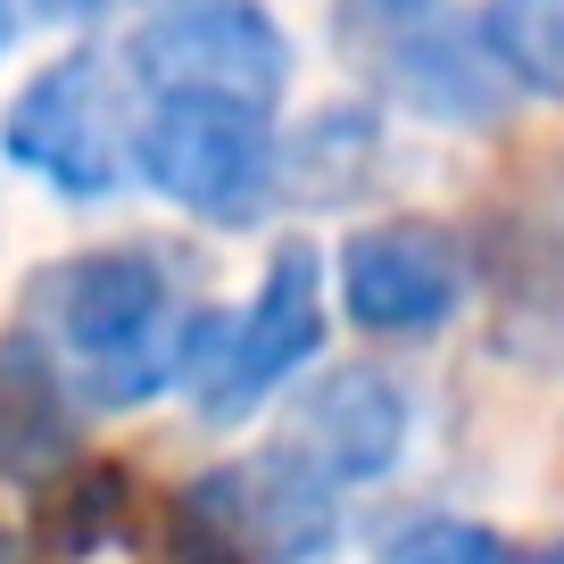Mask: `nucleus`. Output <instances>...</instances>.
<instances>
[{"mask_svg": "<svg viewBox=\"0 0 564 564\" xmlns=\"http://www.w3.org/2000/svg\"><path fill=\"white\" fill-rule=\"evenodd\" d=\"M0 547H9V540H0ZM0 564H9V556H0Z\"/></svg>", "mask_w": 564, "mask_h": 564, "instance_id": "nucleus-19", "label": "nucleus"}, {"mask_svg": "<svg viewBox=\"0 0 564 564\" xmlns=\"http://www.w3.org/2000/svg\"><path fill=\"white\" fill-rule=\"evenodd\" d=\"M481 291V249L448 216L390 208L340 232L333 249V307L382 349L406 340H441Z\"/></svg>", "mask_w": 564, "mask_h": 564, "instance_id": "nucleus-5", "label": "nucleus"}, {"mask_svg": "<svg viewBox=\"0 0 564 564\" xmlns=\"http://www.w3.org/2000/svg\"><path fill=\"white\" fill-rule=\"evenodd\" d=\"M133 183L208 232H258L282 208L274 108L216 100V91H141Z\"/></svg>", "mask_w": 564, "mask_h": 564, "instance_id": "nucleus-3", "label": "nucleus"}, {"mask_svg": "<svg viewBox=\"0 0 564 564\" xmlns=\"http://www.w3.org/2000/svg\"><path fill=\"white\" fill-rule=\"evenodd\" d=\"M18 25H25V0H0V58L18 51Z\"/></svg>", "mask_w": 564, "mask_h": 564, "instance_id": "nucleus-18", "label": "nucleus"}, {"mask_svg": "<svg viewBox=\"0 0 564 564\" xmlns=\"http://www.w3.org/2000/svg\"><path fill=\"white\" fill-rule=\"evenodd\" d=\"M507 564H564V531L556 540H531V547H507Z\"/></svg>", "mask_w": 564, "mask_h": 564, "instance_id": "nucleus-17", "label": "nucleus"}, {"mask_svg": "<svg viewBox=\"0 0 564 564\" xmlns=\"http://www.w3.org/2000/svg\"><path fill=\"white\" fill-rule=\"evenodd\" d=\"M117 58L133 91H216L274 117L300 84V42L265 0H150Z\"/></svg>", "mask_w": 564, "mask_h": 564, "instance_id": "nucleus-7", "label": "nucleus"}, {"mask_svg": "<svg viewBox=\"0 0 564 564\" xmlns=\"http://www.w3.org/2000/svg\"><path fill=\"white\" fill-rule=\"evenodd\" d=\"M324 340H333V249L316 232H282L258 265V291L241 307H208L175 399L208 432H232L291 399L324 366Z\"/></svg>", "mask_w": 564, "mask_h": 564, "instance_id": "nucleus-2", "label": "nucleus"}, {"mask_svg": "<svg viewBox=\"0 0 564 564\" xmlns=\"http://www.w3.org/2000/svg\"><path fill=\"white\" fill-rule=\"evenodd\" d=\"M75 390L25 324L0 333V481H51L75 457Z\"/></svg>", "mask_w": 564, "mask_h": 564, "instance_id": "nucleus-10", "label": "nucleus"}, {"mask_svg": "<svg viewBox=\"0 0 564 564\" xmlns=\"http://www.w3.org/2000/svg\"><path fill=\"white\" fill-rule=\"evenodd\" d=\"M457 0H333V42L349 58H382L390 42H406V34H423L432 18H448Z\"/></svg>", "mask_w": 564, "mask_h": 564, "instance_id": "nucleus-15", "label": "nucleus"}, {"mask_svg": "<svg viewBox=\"0 0 564 564\" xmlns=\"http://www.w3.org/2000/svg\"><path fill=\"white\" fill-rule=\"evenodd\" d=\"M474 18L514 100H564V0H481Z\"/></svg>", "mask_w": 564, "mask_h": 564, "instance_id": "nucleus-13", "label": "nucleus"}, {"mask_svg": "<svg viewBox=\"0 0 564 564\" xmlns=\"http://www.w3.org/2000/svg\"><path fill=\"white\" fill-rule=\"evenodd\" d=\"M514 274H507V300L523 307V333L531 324H564V150L531 175L523 216H514Z\"/></svg>", "mask_w": 564, "mask_h": 564, "instance_id": "nucleus-12", "label": "nucleus"}, {"mask_svg": "<svg viewBox=\"0 0 564 564\" xmlns=\"http://www.w3.org/2000/svg\"><path fill=\"white\" fill-rule=\"evenodd\" d=\"M208 307L216 300H199V274L166 241H100L42 265L18 324L51 349L84 415H133L183 390Z\"/></svg>", "mask_w": 564, "mask_h": 564, "instance_id": "nucleus-1", "label": "nucleus"}, {"mask_svg": "<svg viewBox=\"0 0 564 564\" xmlns=\"http://www.w3.org/2000/svg\"><path fill=\"white\" fill-rule=\"evenodd\" d=\"M373 100L406 108L432 133H490V124H507L514 84L490 58V42H481V18L448 9V18H432L423 34L390 42L373 58Z\"/></svg>", "mask_w": 564, "mask_h": 564, "instance_id": "nucleus-9", "label": "nucleus"}, {"mask_svg": "<svg viewBox=\"0 0 564 564\" xmlns=\"http://www.w3.org/2000/svg\"><path fill=\"white\" fill-rule=\"evenodd\" d=\"M133 124H141V91L124 75V58L84 42V51L34 67L9 91L0 159L67 208H108V199L133 192Z\"/></svg>", "mask_w": 564, "mask_h": 564, "instance_id": "nucleus-4", "label": "nucleus"}, {"mask_svg": "<svg viewBox=\"0 0 564 564\" xmlns=\"http://www.w3.org/2000/svg\"><path fill=\"white\" fill-rule=\"evenodd\" d=\"M373 564H507V540L474 514H415L382 540Z\"/></svg>", "mask_w": 564, "mask_h": 564, "instance_id": "nucleus-14", "label": "nucleus"}, {"mask_svg": "<svg viewBox=\"0 0 564 564\" xmlns=\"http://www.w3.org/2000/svg\"><path fill=\"white\" fill-rule=\"evenodd\" d=\"M415 382H406L390 357H340V366H316L291 406H282V448H300L333 490H382L390 474L415 448Z\"/></svg>", "mask_w": 564, "mask_h": 564, "instance_id": "nucleus-8", "label": "nucleus"}, {"mask_svg": "<svg viewBox=\"0 0 564 564\" xmlns=\"http://www.w3.org/2000/svg\"><path fill=\"white\" fill-rule=\"evenodd\" d=\"M42 25H75V34H91V25L124 18V9H150V0H25Z\"/></svg>", "mask_w": 564, "mask_h": 564, "instance_id": "nucleus-16", "label": "nucleus"}, {"mask_svg": "<svg viewBox=\"0 0 564 564\" xmlns=\"http://www.w3.org/2000/svg\"><path fill=\"white\" fill-rule=\"evenodd\" d=\"M349 540V490L316 474L300 448L258 441L183 490V547L199 564H333Z\"/></svg>", "mask_w": 564, "mask_h": 564, "instance_id": "nucleus-6", "label": "nucleus"}, {"mask_svg": "<svg viewBox=\"0 0 564 564\" xmlns=\"http://www.w3.org/2000/svg\"><path fill=\"white\" fill-rule=\"evenodd\" d=\"M390 150L382 100H324L282 133V208H349L373 192Z\"/></svg>", "mask_w": 564, "mask_h": 564, "instance_id": "nucleus-11", "label": "nucleus"}]
</instances>
